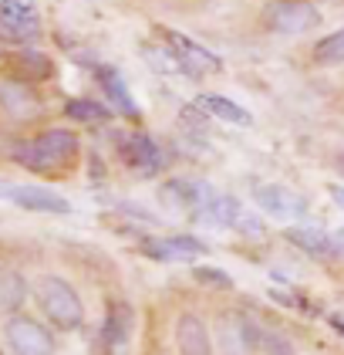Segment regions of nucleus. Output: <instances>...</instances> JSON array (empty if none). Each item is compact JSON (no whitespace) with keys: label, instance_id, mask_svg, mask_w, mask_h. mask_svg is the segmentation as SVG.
<instances>
[{"label":"nucleus","instance_id":"nucleus-1","mask_svg":"<svg viewBox=\"0 0 344 355\" xmlns=\"http://www.w3.org/2000/svg\"><path fill=\"white\" fill-rule=\"evenodd\" d=\"M81 153V139L71 129H48L37 139H27L10 149V159L21 163L30 173H64L75 166Z\"/></svg>","mask_w":344,"mask_h":355},{"label":"nucleus","instance_id":"nucleus-2","mask_svg":"<svg viewBox=\"0 0 344 355\" xmlns=\"http://www.w3.org/2000/svg\"><path fill=\"white\" fill-rule=\"evenodd\" d=\"M34 295H37V304H41L44 318H48L54 328H61V331H78L81 328L84 308H81L78 291H75L64 277H54V274L37 277Z\"/></svg>","mask_w":344,"mask_h":355},{"label":"nucleus","instance_id":"nucleus-3","mask_svg":"<svg viewBox=\"0 0 344 355\" xmlns=\"http://www.w3.org/2000/svg\"><path fill=\"white\" fill-rule=\"evenodd\" d=\"M264 24L273 34H307L320 28V10L311 0H270L264 7Z\"/></svg>","mask_w":344,"mask_h":355},{"label":"nucleus","instance_id":"nucleus-4","mask_svg":"<svg viewBox=\"0 0 344 355\" xmlns=\"http://www.w3.org/2000/svg\"><path fill=\"white\" fill-rule=\"evenodd\" d=\"M162 37H165V44H169V51L176 58V64H179V71L189 75V78H206L212 71H219V58L206 51L203 44H196L192 37H185L179 31H162Z\"/></svg>","mask_w":344,"mask_h":355},{"label":"nucleus","instance_id":"nucleus-5","mask_svg":"<svg viewBox=\"0 0 344 355\" xmlns=\"http://www.w3.org/2000/svg\"><path fill=\"white\" fill-rule=\"evenodd\" d=\"M41 34V17L30 0H0V41L27 44Z\"/></svg>","mask_w":344,"mask_h":355},{"label":"nucleus","instance_id":"nucleus-6","mask_svg":"<svg viewBox=\"0 0 344 355\" xmlns=\"http://www.w3.org/2000/svg\"><path fill=\"white\" fill-rule=\"evenodd\" d=\"M7 342H10L14 355H54L51 331L27 315H14L7 322Z\"/></svg>","mask_w":344,"mask_h":355},{"label":"nucleus","instance_id":"nucleus-7","mask_svg":"<svg viewBox=\"0 0 344 355\" xmlns=\"http://www.w3.org/2000/svg\"><path fill=\"white\" fill-rule=\"evenodd\" d=\"M253 200L257 207L277 220H300L307 214V200L300 193H293L291 187H280V183H260L253 187Z\"/></svg>","mask_w":344,"mask_h":355},{"label":"nucleus","instance_id":"nucleus-8","mask_svg":"<svg viewBox=\"0 0 344 355\" xmlns=\"http://www.w3.org/2000/svg\"><path fill=\"white\" fill-rule=\"evenodd\" d=\"M118 149H122V159L132 166V169H138V173H156V169H162V166L169 163L165 149H162L156 139L145 136V132H132V136H122Z\"/></svg>","mask_w":344,"mask_h":355},{"label":"nucleus","instance_id":"nucleus-9","mask_svg":"<svg viewBox=\"0 0 344 355\" xmlns=\"http://www.w3.org/2000/svg\"><path fill=\"white\" fill-rule=\"evenodd\" d=\"M219 342H223L226 355H250L257 349V342H260V325L250 322L239 311L223 315L219 318Z\"/></svg>","mask_w":344,"mask_h":355},{"label":"nucleus","instance_id":"nucleus-10","mask_svg":"<svg viewBox=\"0 0 344 355\" xmlns=\"http://www.w3.org/2000/svg\"><path fill=\"white\" fill-rule=\"evenodd\" d=\"M210 196H212V187L199 183V180H169V183H162V190H159V200L169 210H176V214L199 210Z\"/></svg>","mask_w":344,"mask_h":355},{"label":"nucleus","instance_id":"nucleus-11","mask_svg":"<svg viewBox=\"0 0 344 355\" xmlns=\"http://www.w3.org/2000/svg\"><path fill=\"white\" fill-rule=\"evenodd\" d=\"M145 257L152 261H169V264H185V261H196L199 254H206V244L196 241V237H152L142 244Z\"/></svg>","mask_w":344,"mask_h":355},{"label":"nucleus","instance_id":"nucleus-12","mask_svg":"<svg viewBox=\"0 0 344 355\" xmlns=\"http://www.w3.org/2000/svg\"><path fill=\"white\" fill-rule=\"evenodd\" d=\"M0 109L7 112L10 119H37L41 98H37V92L30 88V82L3 78V82H0Z\"/></svg>","mask_w":344,"mask_h":355},{"label":"nucleus","instance_id":"nucleus-13","mask_svg":"<svg viewBox=\"0 0 344 355\" xmlns=\"http://www.w3.org/2000/svg\"><path fill=\"white\" fill-rule=\"evenodd\" d=\"M132 331H135V311L125 301H111L105 322H102V342L108 349H125L132 342Z\"/></svg>","mask_w":344,"mask_h":355},{"label":"nucleus","instance_id":"nucleus-14","mask_svg":"<svg viewBox=\"0 0 344 355\" xmlns=\"http://www.w3.org/2000/svg\"><path fill=\"white\" fill-rule=\"evenodd\" d=\"M10 200L24 210H37V214H71V203L57 193L44 190V187H10Z\"/></svg>","mask_w":344,"mask_h":355},{"label":"nucleus","instance_id":"nucleus-15","mask_svg":"<svg viewBox=\"0 0 344 355\" xmlns=\"http://www.w3.org/2000/svg\"><path fill=\"white\" fill-rule=\"evenodd\" d=\"M239 214H243V210H239V200H233V196H216V193H212L199 210H192V220L203 223V227L223 230V227H233Z\"/></svg>","mask_w":344,"mask_h":355},{"label":"nucleus","instance_id":"nucleus-16","mask_svg":"<svg viewBox=\"0 0 344 355\" xmlns=\"http://www.w3.org/2000/svg\"><path fill=\"white\" fill-rule=\"evenodd\" d=\"M176 345H179V355H212L210 331L196 315H183L176 322Z\"/></svg>","mask_w":344,"mask_h":355},{"label":"nucleus","instance_id":"nucleus-17","mask_svg":"<svg viewBox=\"0 0 344 355\" xmlns=\"http://www.w3.org/2000/svg\"><path fill=\"white\" fill-rule=\"evenodd\" d=\"M7 68H10V78H21V82H44L54 75V61L41 51H17L7 58Z\"/></svg>","mask_w":344,"mask_h":355},{"label":"nucleus","instance_id":"nucleus-18","mask_svg":"<svg viewBox=\"0 0 344 355\" xmlns=\"http://www.w3.org/2000/svg\"><path fill=\"white\" fill-rule=\"evenodd\" d=\"M284 237H287L293 247H300L304 254L318 257V261H331V257H334L331 234H324V230H318V227H287Z\"/></svg>","mask_w":344,"mask_h":355},{"label":"nucleus","instance_id":"nucleus-19","mask_svg":"<svg viewBox=\"0 0 344 355\" xmlns=\"http://www.w3.org/2000/svg\"><path fill=\"white\" fill-rule=\"evenodd\" d=\"M98 78H102V88H105L108 102L122 112V115L135 119L138 109H135V102H132V95H129V88H125V82H122V75H118V71H111V68H102V71H98Z\"/></svg>","mask_w":344,"mask_h":355},{"label":"nucleus","instance_id":"nucleus-20","mask_svg":"<svg viewBox=\"0 0 344 355\" xmlns=\"http://www.w3.org/2000/svg\"><path fill=\"white\" fill-rule=\"evenodd\" d=\"M199 109L216 115V119H223V122H230V125H250V122H253L250 112L239 109L237 102H230V98H223V95H199Z\"/></svg>","mask_w":344,"mask_h":355},{"label":"nucleus","instance_id":"nucleus-21","mask_svg":"<svg viewBox=\"0 0 344 355\" xmlns=\"http://www.w3.org/2000/svg\"><path fill=\"white\" fill-rule=\"evenodd\" d=\"M27 298V281L17 271H3L0 274V308L17 311Z\"/></svg>","mask_w":344,"mask_h":355},{"label":"nucleus","instance_id":"nucleus-22","mask_svg":"<svg viewBox=\"0 0 344 355\" xmlns=\"http://www.w3.org/2000/svg\"><path fill=\"white\" fill-rule=\"evenodd\" d=\"M64 115L75 119V122H88V125H98V122H108V105L102 102H91V98H75L64 105Z\"/></svg>","mask_w":344,"mask_h":355},{"label":"nucleus","instance_id":"nucleus-23","mask_svg":"<svg viewBox=\"0 0 344 355\" xmlns=\"http://www.w3.org/2000/svg\"><path fill=\"white\" fill-rule=\"evenodd\" d=\"M314 61L324 64V68L341 64L344 61V28L334 31V34H327V37H320L318 44H314Z\"/></svg>","mask_w":344,"mask_h":355},{"label":"nucleus","instance_id":"nucleus-24","mask_svg":"<svg viewBox=\"0 0 344 355\" xmlns=\"http://www.w3.org/2000/svg\"><path fill=\"white\" fill-rule=\"evenodd\" d=\"M257 349L264 355H293V342L284 335V331H266V328H260Z\"/></svg>","mask_w":344,"mask_h":355},{"label":"nucleus","instance_id":"nucleus-25","mask_svg":"<svg viewBox=\"0 0 344 355\" xmlns=\"http://www.w3.org/2000/svg\"><path fill=\"white\" fill-rule=\"evenodd\" d=\"M192 277H196L199 284H206V288H223V291L233 288V277H230L226 271H219V268H196Z\"/></svg>","mask_w":344,"mask_h":355},{"label":"nucleus","instance_id":"nucleus-26","mask_svg":"<svg viewBox=\"0 0 344 355\" xmlns=\"http://www.w3.org/2000/svg\"><path fill=\"white\" fill-rule=\"evenodd\" d=\"M233 227H239V230H243V234H250V237H264V223H260L257 217H243V214H239Z\"/></svg>","mask_w":344,"mask_h":355},{"label":"nucleus","instance_id":"nucleus-27","mask_svg":"<svg viewBox=\"0 0 344 355\" xmlns=\"http://www.w3.org/2000/svg\"><path fill=\"white\" fill-rule=\"evenodd\" d=\"M331 247H334V257H344V227L331 234Z\"/></svg>","mask_w":344,"mask_h":355},{"label":"nucleus","instance_id":"nucleus-28","mask_svg":"<svg viewBox=\"0 0 344 355\" xmlns=\"http://www.w3.org/2000/svg\"><path fill=\"white\" fill-rule=\"evenodd\" d=\"M327 193H331V200H334V203L344 210V187H334V183H331V187H327Z\"/></svg>","mask_w":344,"mask_h":355},{"label":"nucleus","instance_id":"nucleus-29","mask_svg":"<svg viewBox=\"0 0 344 355\" xmlns=\"http://www.w3.org/2000/svg\"><path fill=\"white\" fill-rule=\"evenodd\" d=\"M334 169H338V173H341V176H344V153H341V156H338V159H334Z\"/></svg>","mask_w":344,"mask_h":355},{"label":"nucleus","instance_id":"nucleus-30","mask_svg":"<svg viewBox=\"0 0 344 355\" xmlns=\"http://www.w3.org/2000/svg\"><path fill=\"white\" fill-rule=\"evenodd\" d=\"M7 190H10V187H0V193H7Z\"/></svg>","mask_w":344,"mask_h":355}]
</instances>
